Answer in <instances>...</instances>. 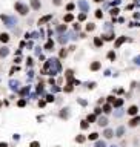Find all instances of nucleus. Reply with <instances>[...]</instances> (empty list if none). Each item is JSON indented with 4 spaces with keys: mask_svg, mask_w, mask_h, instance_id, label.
I'll use <instances>...</instances> for the list:
<instances>
[{
    "mask_svg": "<svg viewBox=\"0 0 140 147\" xmlns=\"http://www.w3.org/2000/svg\"><path fill=\"white\" fill-rule=\"evenodd\" d=\"M132 61H134V64H137V66H140V55H139V57H135Z\"/></svg>",
    "mask_w": 140,
    "mask_h": 147,
    "instance_id": "37998d69",
    "label": "nucleus"
},
{
    "mask_svg": "<svg viewBox=\"0 0 140 147\" xmlns=\"http://www.w3.org/2000/svg\"><path fill=\"white\" fill-rule=\"evenodd\" d=\"M0 147H8V144L6 143H0Z\"/></svg>",
    "mask_w": 140,
    "mask_h": 147,
    "instance_id": "6e6d98bb",
    "label": "nucleus"
},
{
    "mask_svg": "<svg viewBox=\"0 0 140 147\" xmlns=\"http://www.w3.org/2000/svg\"><path fill=\"white\" fill-rule=\"evenodd\" d=\"M85 139H86V138H85L83 135H79V136H76V141H77V143H80V144H82V143H85Z\"/></svg>",
    "mask_w": 140,
    "mask_h": 147,
    "instance_id": "72a5a7b5",
    "label": "nucleus"
},
{
    "mask_svg": "<svg viewBox=\"0 0 140 147\" xmlns=\"http://www.w3.org/2000/svg\"><path fill=\"white\" fill-rule=\"evenodd\" d=\"M109 147H117V146H109Z\"/></svg>",
    "mask_w": 140,
    "mask_h": 147,
    "instance_id": "bf43d9fd",
    "label": "nucleus"
},
{
    "mask_svg": "<svg viewBox=\"0 0 140 147\" xmlns=\"http://www.w3.org/2000/svg\"><path fill=\"white\" fill-rule=\"evenodd\" d=\"M125 112H126V110H123L122 107H120V109H117L116 112H114V116H116V118H122V116H123V113H125Z\"/></svg>",
    "mask_w": 140,
    "mask_h": 147,
    "instance_id": "6ab92c4d",
    "label": "nucleus"
},
{
    "mask_svg": "<svg viewBox=\"0 0 140 147\" xmlns=\"http://www.w3.org/2000/svg\"><path fill=\"white\" fill-rule=\"evenodd\" d=\"M0 106H2V101H0Z\"/></svg>",
    "mask_w": 140,
    "mask_h": 147,
    "instance_id": "052dcab7",
    "label": "nucleus"
},
{
    "mask_svg": "<svg viewBox=\"0 0 140 147\" xmlns=\"http://www.w3.org/2000/svg\"><path fill=\"white\" fill-rule=\"evenodd\" d=\"M79 8L82 9V12H88V9H89V5H88L86 0H79Z\"/></svg>",
    "mask_w": 140,
    "mask_h": 147,
    "instance_id": "423d86ee",
    "label": "nucleus"
},
{
    "mask_svg": "<svg viewBox=\"0 0 140 147\" xmlns=\"http://www.w3.org/2000/svg\"><path fill=\"white\" fill-rule=\"evenodd\" d=\"M140 124V116L137 115V116H131V120L128 121V126L129 127H137Z\"/></svg>",
    "mask_w": 140,
    "mask_h": 147,
    "instance_id": "39448f33",
    "label": "nucleus"
},
{
    "mask_svg": "<svg viewBox=\"0 0 140 147\" xmlns=\"http://www.w3.org/2000/svg\"><path fill=\"white\" fill-rule=\"evenodd\" d=\"M45 100H46V103H54V101H56V98H54V95H46L45 97Z\"/></svg>",
    "mask_w": 140,
    "mask_h": 147,
    "instance_id": "c756f323",
    "label": "nucleus"
},
{
    "mask_svg": "<svg viewBox=\"0 0 140 147\" xmlns=\"http://www.w3.org/2000/svg\"><path fill=\"white\" fill-rule=\"evenodd\" d=\"M103 110H102V107H96V109H94V113H96L97 116H100V113H102Z\"/></svg>",
    "mask_w": 140,
    "mask_h": 147,
    "instance_id": "c9c22d12",
    "label": "nucleus"
},
{
    "mask_svg": "<svg viewBox=\"0 0 140 147\" xmlns=\"http://www.w3.org/2000/svg\"><path fill=\"white\" fill-rule=\"evenodd\" d=\"M60 71H62V64H60V61H58V58H49V60H46V63H45V67H43V72L42 74L57 75Z\"/></svg>",
    "mask_w": 140,
    "mask_h": 147,
    "instance_id": "f257e3e1",
    "label": "nucleus"
},
{
    "mask_svg": "<svg viewBox=\"0 0 140 147\" xmlns=\"http://www.w3.org/2000/svg\"><path fill=\"white\" fill-rule=\"evenodd\" d=\"M96 86H97V83H94V81H91V83L88 84V89H94Z\"/></svg>",
    "mask_w": 140,
    "mask_h": 147,
    "instance_id": "79ce46f5",
    "label": "nucleus"
},
{
    "mask_svg": "<svg viewBox=\"0 0 140 147\" xmlns=\"http://www.w3.org/2000/svg\"><path fill=\"white\" fill-rule=\"evenodd\" d=\"M0 41H3V43H8V41H9V35L6 34V32L0 34Z\"/></svg>",
    "mask_w": 140,
    "mask_h": 147,
    "instance_id": "4be33fe9",
    "label": "nucleus"
},
{
    "mask_svg": "<svg viewBox=\"0 0 140 147\" xmlns=\"http://www.w3.org/2000/svg\"><path fill=\"white\" fill-rule=\"evenodd\" d=\"M11 87H12V89H17V87H19V83H17V81H11Z\"/></svg>",
    "mask_w": 140,
    "mask_h": 147,
    "instance_id": "a18cd8bd",
    "label": "nucleus"
},
{
    "mask_svg": "<svg viewBox=\"0 0 140 147\" xmlns=\"http://www.w3.org/2000/svg\"><path fill=\"white\" fill-rule=\"evenodd\" d=\"M117 22H119V23H123V22H125V18H123V17H119V18H117Z\"/></svg>",
    "mask_w": 140,
    "mask_h": 147,
    "instance_id": "5fc2aeb1",
    "label": "nucleus"
},
{
    "mask_svg": "<svg viewBox=\"0 0 140 147\" xmlns=\"http://www.w3.org/2000/svg\"><path fill=\"white\" fill-rule=\"evenodd\" d=\"M53 3H54L56 6H60V5H62V0H53Z\"/></svg>",
    "mask_w": 140,
    "mask_h": 147,
    "instance_id": "de8ad7c7",
    "label": "nucleus"
},
{
    "mask_svg": "<svg viewBox=\"0 0 140 147\" xmlns=\"http://www.w3.org/2000/svg\"><path fill=\"white\" fill-rule=\"evenodd\" d=\"M15 9H17V12L19 14H22V15H26L28 14V6L26 5H23V3H20V2H17L15 3Z\"/></svg>",
    "mask_w": 140,
    "mask_h": 147,
    "instance_id": "f03ea898",
    "label": "nucleus"
},
{
    "mask_svg": "<svg viewBox=\"0 0 140 147\" xmlns=\"http://www.w3.org/2000/svg\"><path fill=\"white\" fill-rule=\"evenodd\" d=\"M31 6L34 9H40V2L39 0H31Z\"/></svg>",
    "mask_w": 140,
    "mask_h": 147,
    "instance_id": "5701e85b",
    "label": "nucleus"
},
{
    "mask_svg": "<svg viewBox=\"0 0 140 147\" xmlns=\"http://www.w3.org/2000/svg\"><path fill=\"white\" fill-rule=\"evenodd\" d=\"M103 75H105V77H109V75H111V71H109V69H106V71H105V74H103Z\"/></svg>",
    "mask_w": 140,
    "mask_h": 147,
    "instance_id": "09e8293b",
    "label": "nucleus"
},
{
    "mask_svg": "<svg viewBox=\"0 0 140 147\" xmlns=\"http://www.w3.org/2000/svg\"><path fill=\"white\" fill-rule=\"evenodd\" d=\"M63 20H65V23H71V22L74 20V15L71 14V12H68V14L63 17Z\"/></svg>",
    "mask_w": 140,
    "mask_h": 147,
    "instance_id": "f3484780",
    "label": "nucleus"
},
{
    "mask_svg": "<svg viewBox=\"0 0 140 147\" xmlns=\"http://www.w3.org/2000/svg\"><path fill=\"white\" fill-rule=\"evenodd\" d=\"M96 18H103V11L102 9H97L96 11Z\"/></svg>",
    "mask_w": 140,
    "mask_h": 147,
    "instance_id": "2f4dec72",
    "label": "nucleus"
},
{
    "mask_svg": "<svg viewBox=\"0 0 140 147\" xmlns=\"http://www.w3.org/2000/svg\"><path fill=\"white\" fill-rule=\"evenodd\" d=\"M128 26H129V28H132V26H134V28H137V26H140V22H131Z\"/></svg>",
    "mask_w": 140,
    "mask_h": 147,
    "instance_id": "58836bf2",
    "label": "nucleus"
},
{
    "mask_svg": "<svg viewBox=\"0 0 140 147\" xmlns=\"http://www.w3.org/2000/svg\"><path fill=\"white\" fill-rule=\"evenodd\" d=\"M94 147H106L105 141H94Z\"/></svg>",
    "mask_w": 140,
    "mask_h": 147,
    "instance_id": "bb28decb",
    "label": "nucleus"
},
{
    "mask_svg": "<svg viewBox=\"0 0 140 147\" xmlns=\"http://www.w3.org/2000/svg\"><path fill=\"white\" fill-rule=\"evenodd\" d=\"M108 116L106 115H100L99 118H97V124H99L100 127H106V124H108Z\"/></svg>",
    "mask_w": 140,
    "mask_h": 147,
    "instance_id": "20e7f679",
    "label": "nucleus"
},
{
    "mask_svg": "<svg viewBox=\"0 0 140 147\" xmlns=\"http://www.w3.org/2000/svg\"><path fill=\"white\" fill-rule=\"evenodd\" d=\"M119 12H120V9H119V8H112L111 11H109V14H111L112 17H116V15H119Z\"/></svg>",
    "mask_w": 140,
    "mask_h": 147,
    "instance_id": "c85d7f7f",
    "label": "nucleus"
},
{
    "mask_svg": "<svg viewBox=\"0 0 140 147\" xmlns=\"http://www.w3.org/2000/svg\"><path fill=\"white\" fill-rule=\"evenodd\" d=\"M74 29H76V31H79V29H80V23H74Z\"/></svg>",
    "mask_w": 140,
    "mask_h": 147,
    "instance_id": "8fccbe9b",
    "label": "nucleus"
},
{
    "mask_svg": "<svg viewBox=\"0 0 140 147\" xmlns=\"http://www.w3.org/2000/svg\"><path fill=\"white\" fill-rule=\"evenodd\" d=\"M103 136H105L106 139H111L112 136H114V132H112L111 129H105V130H103Z\"/></svg>",
    "mask_w": 140,
    "mask_h": 147,
    "instance_id": "ddd939ff",
    "label": "nucleus"
},
{
    "mask_svg": "<svg viewBox=\"0 0 140 147\" xmlns=\"http://www.w3.org/2000/svg\"><path fill=\"white\" fill-rule=\"evenodd\" d=\"M114 101H116V97L114 95H109L108 98H106V103H114Z\"/></svg>",
    "mask_w": 140,
    "mask_h": 147,
    "instance_id": "4c0bfd02",
    "label": "nucleus"
},
{
    "mask_svg": "<svg viewBox=\"0 0 140 147\" xmlns=\"http://www.w3.org/2000/svg\"><path fill=\"white\" fill-rule=\"evenodd\" d=\"M25 104H26V100H19V101H17V106H19V107H23Z\"/></svg>",
    "mask_w": 140,
    "mask_h": 147,
    "instance_id": "e433bc0d",
    "label": "nucleus"
},
{
    "mask_svg": "<svg viewBox=\"0 0 140 147\" xmlns=\"http://www.w3.org/2000/svg\"><path fill=\"white\" fill-rule=\"evenodd\" d=\"M68 116H69V109H68V107H65V109L60 112V118H65V120H66Z\"/></svg>",
    "mask_w": 140,
    "mask_h": 147,
    "instance_id": "a211bd4d",
    "label": "nucleus"
},
{
    "mask_svg": "<svg viewBox=\"0 0 140 147\" xmlns=\"http://www.w3.org/2000/svg\"><path fill=\"white\" fill-rule=\"evenodd\" d=\"M66 54H68V51H66V49H62L58 55H60V58H63V57H66Z\"/></svg>",
    "mask_w": 140,
    "mask_h": 147,
    "instance_id": "a19ab883",
    "label": "nucleus"
},
{
    "mask_svg": "<svg viewBox=\"0 0 140 147\" xmlns=\"http://www.w3.org/2000/svg\"><path fill=\"white\" fill-rule=\"evenodd\" d=\"M79 103L82 104V106H86V104H88V103H86V101H85V100H79Z\"/></svg>",
    "mask_w": 140,
    "mask_h": 147,
    "instance_id": "603ef678",
    "label": "nucleus"
},
{
    "mask_svg": "<svg viewBox=\"0 0 140 147\" xmlns=\"http://www.w3.org/2000/svg\"><path fill=\"white\" fill-rule=\"evenodd\" d=\"M97 118H99V116H97L96 113H89V115L86 116V121L91 124V123H96V121H97Z\"/></svg>",
    "mask_w": 140,
    "mask_h": 147,
    "instance_id": "dca6fc26",
    "label": "nucleus"
},
{
    "mask_svg": "<svg viewBox=\"0 0 140 147\" xmlns=\"http://www.w3.org/2000/svg\"><path fill=\"white\" fill-rule=\"evenodd\" d=\"M39 106H40V107H45V106H46V100H40V101H39Z\"/></svg>",
    "mask_w": 140,
    "mask_h": 147,
    "instance_id": "49530a36",
    "label": "nucleus"
},
{
    "mask_svg": "<svg viewBox=\"0 0 140 147\" xmlns=\"http://www.w3.org/2000/svg\"><path fill=\"white\" fill-rule=\"evenodd\" d=\"M0 54H2V51H0Z\"/></svg>",
    "mask_w": 140,
    "mask_h": 147,
    "instance_id": "680f3d73",
    "label": "nucleus"
},
{
    "mask_svg": "<svg viewBox=\"0 0 140 147\" xmlns=\"http://www.w3.org/2000/svg\"><path fill=\"white\" fill-rule=\"evenodd\" d=\"M132 17H134V18H140V12H134V14H132Z\"/></svg>",
    "mask_w": 140,
    "mask_h": 147,
    "instance_id": "3c124183",
    "label": "nucleus"
},
{
    "mask_svg": "<svg viewBox=\"0 0 140 147\" xmlns=\"http://www.w3.org/2000/svg\"><path fill=\"white\" fill-rule=\"evenodd\" d=\"M74 8H76V5H74V3H68V5H66V11L68 12H71Z\"/></svg>",
    "mask_w": 140,
    "mask_h": 147,
    "instance_id": "f704fd0d",
    "label": "nucleus"
},
{
    "mask_svg": "<svg viewBox=\"0 0 140 147\" xmlns=\"http://www.w3.org/2000/svg\"><path fill=\"white\" fill-rule=\"evenodd\" d=\"M94 2H97V3H100V2H103V0H94Z\"/></svg>",
    "mask_w": 140,
    "mask_h": 147,
    "instance_id": "4d7b16f0",
    "label": "nucleus"
},
{
    "mask_svg": "<svg viewBox=\"0 0 140 147\" xmlns=\"http://www.w3.org/2000/svg\"><path fill=\"white\" fill-rule=\"evenodd\" d=\"M51 18H53V15H45V17H42L40 20H39V25H43V23H46V22H49Z\"/></svg>",
    "mask_w": 140,
    "mask_h": 147,
    "instance_id": "412c9836",
    "label": "nucleus"
},
{
    "mask_svg": "<svg viewBox=\"0 0 140 147\" xmlns=\"http://www.w3.org/2000/svg\"><path fill=\"white\" fill-rule=\"evenodd\" d=\"M106 57H108V58H109L111 61H114V60H116V52H114V51H109Z\"/></svg>",
    "mask_w": 140,
    "mask_h": 147,
    "instance_id": "cd10ccee",
    "label": "nucleus"
},
{
    "mask_svg": "<svg viewBox=\"0 0 140 147\" xmlns=\"http://www.w3.org/2000/svg\"><path fill=\"white\" fill-rule=\"evenodd\" d=\"M86 20V12H80L79 14V22H85Z\"/></svg>",
    "mask_w": 140,
    "mask_h": 147,
    "instance_id": "473e14b6",
    "label": "nucleus"
},
{
    "mask_svg": "<svg viewBox=\"0 0 140 147\" xmlns=\"http://www.w3.org/2000/svg\"><path fill=\"white\" fill-rule=\"evenodd\" d=\"M139 90H140V83H139Z\"/></svg>",
    "mask_w": 140,
    "mask_h": 147,
    "instance_id": "13d9d810",
    "label": "nucleus"
},
{
    "mask_svg": "<svg viewBox=\"0 0 140 147\" xmlns=\"http://www.w3.org/2000/svg\"><path fill=\"white\" fill-rule=\"evenodd\" d=\"M45 49H46V51H53V49H54V41L53 40H48L46 45H45Z\"/></svg>",
    "mask_w": 140,
    "mask_h": 147,
    "instance_id": "aec40b11",
    "label": "nucleus"
},
{
    "mask_svg": "<svg viewBox=\"0 0 140 147\" xmlns=\"http://www.w3.org/2000/svg\"><path fill=\"white\" fill-rule=\"evenodd\" d=\"M88 127H89V123H88L86 120H85V121H82V123H80V129H82V130H86Z\"/></svg>",
    "mask_w": 140,
    "mask_h": 147,
    "instance_id": "393cba45",
    "label": "nucleus"
},
{
    "mask_svg": "<svg viewBox=\"0 0 140 147\" xmlns=\"http://www.w3.org/2000/svg\"><path fill=\"white\" fill-rule=\"evenodd\" d=\"M100 67H102V64H100V61H92V63L89 64V69L92 71V72H94V71H99Z\"/></svg>",
    "mask_w": 140,
    "mask_h": 147,
    "instance_id": "9d476101",
    "label": "nucleus"
},
{
    "mask_svg": "<svg viewBox=\"0 0 140 147\" xmlns=\"http://www.w3.org/2000/svg\"><path fill=\"white\" fill-rule=\"evenodd\" d=\"M126 40H128L126 37H119V38H116V40H114V46H116V49H117V48H120Z\"/></svg>",
    "mask_w": 140,
    "mask_h": 147,
    "instance_id": "0eeeda50",
    "label": "nucleus"
},
{
    "mask_svg": "<svg viewBox=\"0 0 140 147\" xmlns=\"http://www.w3.org/2000/svg\"><path fill=\"white\" fill-rule=\"evenodd\" d=\"M126 113H128L129 116H137V113H139V107L135 106V104H132V106H129V107H128Z\"/></svg>",
    "mask_w": 140,
    "mask_h": 147,
    "instance_id": "7ed1b4c3",
    "label": "nucleus"
},
{
    "mask_svg": "<svg viewBox=\"0 0 140 147\" xmlns=\"http://www.w3.org/2000/svg\"><path fill=\"white\" fill-rule=\"evenodd\" d=\"M65 92H66V94H69V92H72V90H74V83H72V81H68V83H66V86H65Z\"/></svg>",
    "mask_w": 140,
    "mask_h": 147,
    "instance_id": "9b49d317",
    "label": "nucleus"
},
{
    "mask_svg": "<svg viewBox=\"0 0 140 147\" xmlns=\"http://www.w3.org/2000/svg\"><path fill=\"white\" fill-rule=\"evenodd\" d=\"M122 106H123V98H116V101L112 103V107H116V109H120Z\"/></svg>",
    "mask_w": 140,
    "mask_h": 147,
    "instance_id": "f8f14e48",
    "label": "nucleus"
},
{
    "mask_svg": "<svg viewBox=\"0 0 140 147\" xmlns=\"http://www.w3.org/2000/svg\"><path fill=\"white\" fill-rule=\"evenodd\" d=\"M94 29H96V25H94V23H86V31L88 32L94 31Z\"/></svg>",
    "mask_w": 140,
    "mask_h": 147,
    "instance_id": "7c9ffc66",
    "label": "nucleus"
},
{
    "mask_svg": "<svg viewBox=\"0 0 140 147\" xmlns=\"http://www.w3.org/2000/svg\"><path fill=\"white\" fill-rule=\"evenodd\" d=\"M112 104L111 103H106V104H103V107H102V110H103V113H106V115H108V113H111L112 112Z\"/></svg>",
    "mask_w": 140,
    "mask_h": 147,
    "instance_id": "6e6552de",
    "label": "nucleus"
},
{
    "mask_svg": "<svg viewBox=\"0 0 140 147\" xmlns=\"http://www.w3.org/2000/svg\"><path fill=\"white\" fill-rule=\"evenodd\" d=\"M29 147H40V144H39V141H32L29 144Z\"/></svg>",
    "mask_w": 140,
    "mask_h": 147,
    "instance_id": "c03bdc74",
    "label": "nucleus"
},
{
    "mask_svg": "<svg viewBox=\"0 0 140 147\" xmlns=\"http://www.w3.org/2000/svg\"><path fill=\"white\" fill-rule=\"evenodd\" d=\"M57 31H58V32H63V31H66V26H65V25H60V26H57Z\"/></svg>",
    "mask_w": 140,
    "mask_h": 147,
    "instance_id": "ea45409f",
    "label": "nucleus"
},
{
    "mask_svg": "<svg viewBox=\"0 0 140 147\" xmlns=\"http://www.w3.org/2000/svg\"><path fill=\"white\" fill-rule=\"evenodd\" d=\"M94 45H96L97 48H100V46L103 45V40H102L100 37H96V38H94Z\"/></svg>",
    "mask_w": 140,
    "mask_h": 147,
    "instance_id": "b1692460",
    "label": "nucleus"
},
{
    "mask_svg": "<svg viewBox=\"0 0 140 147\" xmlns=\"http://www.w3.org/2000/svg\"><path fill=\"white\" fill-rule=\"evenodd\" d=\"M88 138H89L91 141H97V138H99V133H97V132H92L89 136H88Z\"/></svg>",
    "mask_w": 140,
    "mask_h": 147,
    "instance_id": "a878e982",
    "label": "nucleus"
},
{
    "mask_svg": "<svg viewBox=\"0 0 140 147\" xmlns=\"http://www.w3.org/2000/svg\"><path fill=\"white\" fill-rule=\"evenodd\" d=\"M102 40L103 41H112V40H116V37H114V34H103Z\"/></svg>",
    "mask_w": 140,
    "mask_h": 147,
    "instance_id": "4468645a",
    "label": "nucleus"
},
{
    "mask_svg": "<svg viewBox=\"0 0 140 147\" xmlns=\"http://www.w3.org/2000/svg\"><path fill=\"white\" fill-rule=\"evenodd\" d=\"M65 78H66V81H74V71L68 69L66 72H65Z\"/></svg>",
    "mask_w": 140,
    "mask_h": 147,
    "instance_id": "1a4fd4ad",
    "label": "nucleus"
},
{
    "mask_svg": "<svg viewBox=\"0 0 140 147\" xmlns=\"http://www.w3.org/2000/svg\"><path fill=\"white\" fill-rule=\"evenodd\" d=\"M123 135H125V127H123V126H119V127H117V130H116V136L122 138Z\"/></svg>",
    "mask_w": 140,
    "mask_h": 147,
    "instance_id": "2eb2a0df",
    "label": "nucleus"
},
{
    "mask_svg": "<svg viewBox=\"0 0 140 147\" xmlns=\"http://www.w3.org/2000/svg\"><path fill=\"white\" fill-rule=\"evenodd\" d=\"M126 9H128V11H131V9H134V5H128V6H126Z\"/></svg>",
    "mask_w": 140,
    "mask_h": 147,
    "instance_id": "864d4df0",
    "label": "nucleus"
}]
</instances>
